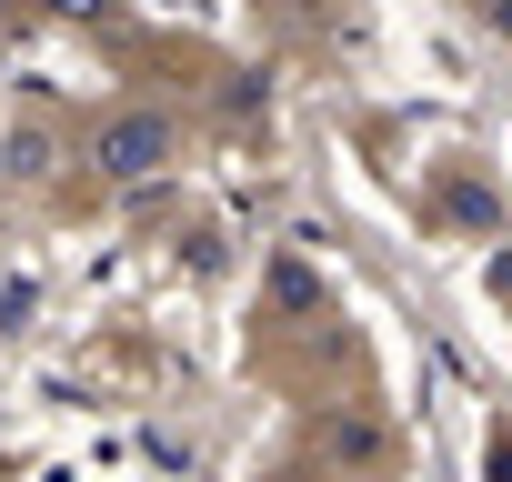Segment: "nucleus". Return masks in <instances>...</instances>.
<instances>
[{"mask_svg": "<svg viewBox=\"0 0 512 482\" xmlns=\"http://www.w3.org/2000/svg\"><path fill=\"white\" fill-rule=\"evenodd\" d=\"M161 151H171V131H161L151 111H121V121L101 131V171H161Z\"/></svg>", "mask_w": 512, "mask_h": 482, "instance_id": "nucleus-1", "label": "nucleus"}]
</instances>
